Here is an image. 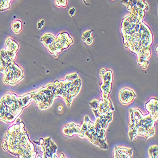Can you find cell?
<instances>
[{
	"label": "cell",
	"instance_id": "obj_10",
	"mask_svg": "<svg viewBox=\"0 0 158 158\" xmlns=\"http://www.w3.org/2000/svg\"><path fill=\"white\" fill-rule=\"evenodd\" d=\"M149 153L151 157H157V146L151 147L149 149Z\"/></svg>",
	"mask_w": 158,
	"mask_h": 158
},
{
	"label": "cell",
	"instance_id": "obj_6",
	"mask_svg": "<svg viewBox=\"0 0 158 158\" xmlns=\"http://www.w3.org/2000/svg\"><path fill=\"white\" fill-rule=\"evenodd\" d=\"M101 77L102 78L104 83H108V84L112 83L113 75H112L111 70L106 71V72L104 73V74L102 76H101Z\"/></svg>",
	"mask_w": 158,
	"mask_h": 158
},
{
	"label": "cell",
	"instance_id": "obj_2",
	"mask_svg": "<svg viewBox=\"0 0 158 158\" xmlns=\"http://www.w3.org/2000/svg\"><path fill=\"white\" fill-rule=\"evenodd\" d=\"M146 110L153 116L154 120H157V99H151L146 104Z\"/></svg>",
	"mask_w": 158,
	"mask_h": 158
},
{
	"label": "cell",
	"instance_id": "obj_7",
	"mask_svg": "<svg viewBox=\"0 0 158 158\" xmlns=\"http://www.w3.org/2000/svg\"><path fill=\"white\" fill-rule=\"evenodd\" d=\"M11 29L15 33L19 34L22 30V22L20 20H15L12 23Z\"/></svg>",
	"mask_w": 158,
	"mask_h": 158
},
{
	"label": "cell",
	"instance_id": "obj_21",
	"mask_svg": "<svg viewBox=\"0 0 158 158\" xmlns=\"http://www.w3.org/2000/svg\"><path fill=\"white\" fill-rule=\"evenodd\" d=\"M156 52L157 53V46L156 47Z\"/></svg>",
	"mask_w": 158,
	"mask_h": 158
},
{
	"label": "cell",
	"instance_id": "obj_12",
	"mask_svg": "<svg viewBox=\"0 0 158 158\" xmlns=\"http://www.w3.org/2000/svg\"><path fill=\"white\" fill-rule=\"evenodd\" d=\"M90 105L92 109H93V110H97L98 109V107H99V101H96V100H94V101H93V102L90 103Z\"/></svg>",
	"mask_w": 158,
	"mask_h": 158
},
{
	"label": "cell",
	"instance_id": "obj_16",
	"mask_svg": "<svg viewBox=\"0 0 158 158\" xmlns=\"http://www.w3.org/2000/svg\"><path fill=\"white\" fill-rule=\"evenodd\" d=\"M85 42H86V43H87V45H90L92 43H93V38L90 36V37H89V38H87V39H86Z\"/></svg>",
	"mask_w": 158,
	"mask_h": 158
},
{
	"label": "cell",
	"instance_id": "obj_4",
	"mask_svg": "<svg viewBox=\"0 0 158 158\" xmlns=\"http://www.w3.org/2000/svg\"><path fill=\"white\" fill-rule=\"evenodd\" d=\"M116 151L119 154L120 157H131L132 155L131 150L125 148H118Z\"/></svg>",
	"mask_w": 158,
	"mask_h": 158
},
{
	"label": "cell",
	"instance_id": "obj_11",
	"mask_svg": "<svg viewBox=\"0 0 158 158\" xmlns=\"http://www.w3.org/2000/svg\"><path fill=\"white\" fill-rule=\"evenodd\" d=\"M55 4L58 6H63L65 7L67 6V0H55Z\"/></svg>",
	"mask_w": 158,
	"mask_h": 158
},
{
	"label": "cell",
	"instance_id": "obj_8",
	"mask_svg": "<svg viewBox=\"0 0 158 158\" xmlns=\"http://www.w3.org/2000/svg\"><path fill=\"white\" fill-rule=\"evenodd\" d=\"M11 0H0V10L4 11L10 8Z\"/></svg>",
	"mask_w": 158,
	"mask_h": 158
},
{
	"label": "cell",
	"instance_id": "obj_3",
	"mask_svg": "<svg viewBox=\"0 0 158 158\" xmlns=\"http://www.w3.org/2000/svg\"><path fill=\"white\" fill-rule=\"evenodd\" d=\"M56 40V37L51 34H47L44 35L42 37L41 41V42L47 47H49L52 44H54L55 43Z\"/></svg>",
	"mask_w": 158,
	"mask_h": 158
},
{
	"label": "cell",
	"instance_id": "obj_5",
	"mask_svg": "<svg viewBox=\"0 0 158 158\" xmlns=\"http://www.w3.org/2000/svg\"><path fill=\"white\" fill-rule=\"evenodd\" d=\"M5 45H6V47L9 48L10 49L14 50L15 52L19 48V44L15 41H14V40H12L11 39H7L6 41V43H5Z\"/></svg>",
	"mask_w": 158,
	"mask_h": 158
},
{
	"label": "cell",
	"instance_id": "obj_1",
	"mask_svg": "<svg viewBox=\"0 0 158 158\" xmlns=\"http://www.w3.org/2000/svg\"><path fill=\"white\" fill-rule=\"evenodd\" d=\"M135 98V94L133 92L128 89H124L120 93V100L122 103L128 104L132 102Z\"/></svg>",
	"mask_w": 158,
	"mask_h": 158
},
{
	"label": "cell",
	"instance_id": "obj_18",
	"mask_svg": "<svg viewBox=\"0 0 158 158\" xmlns=\"http://www.w3.org/2000/svg\"><path fill=\"white\" fill-rule=\"evenodd\" d=\"M130 2V0H122V2L125 6H127L128 5Z\"/></svg>",
	"mask_w": 158,
	"mask_h": 158
},
{
	"label": "cell",
	"instance_id": "obj_15",
	"mask_svg": "<svg viewBox=\"0 0 158 158\" xmlns=\"http://www.w3.org/2000/svg\"><path fill=\"white\" fill-rule=\"evenodd\" d=\"M44 25V20H41L39 22H38L37 23V28L38 29H41L43 28V27Z\"/></svg>",
	"mask_w": 158,
	"mask_h": 158
},
{
	"label": "cell",
	"instance_id": "obj_19",
	"mask_svg": "<svg viewBox=\"0 0 158 158\" xmlns=\"http://www.w3.org/2000/svg\"><path fill=\"white\" fill-rule=\"evenodd\" d=\"M105 72H106V71H105V70H104V69H102V70H101V73H101V75L102 76V75L104 74Z\"/></svg>",
	"mask_w": 158,
	"mask_h": 158
},
{
	"label": "cell",
	"instance_id": "obj_9",
	"mask_svg": "<svg viewBox=\"0 0 158 158\" xmlns=\"http://www.w3.org/2000/svg\"><path fill=\"white\" fill-rule=\"evenodd\" d=\"M135 6H136L138 8L142 9L143 10H146L147 6H148V4L145 2V0H138Z\"/></svg>",
	"mask_w": 158,
	"mask_h": 158
},
{
	"label": "cell",
	"instance_id": "obj_20",
	"mask_svg": "<svg viewBox=\"0 0 158 158\" xmlns=\"http://www.w3.org/2000/svg\"><path fill=\"white\" fill-rule=\"evenodd\" d=\"M44 140H43V139H40V143H44V142H43Z\"/></svg>",
	"mask_w": 158,
	"mask_h": 158
},
{
	"label": "cell",
	"instance_id": "obj_14",
	"mask_svg": "<svg viewBox=\"0 0 158 158\" xmlns=\"http://www.w3.org/2000/svg\"><path fill=\"white\" fill-rule=\"evenodd\" d=\"M77 78H78V76H77V74L76 73L69 75L67 78V79H68V80L70 81H74Z\"/></svg>",
	"mask_w": 158,
	"mask_h": 158
},
{
	"label": "cell",
	"instance_id": "obj_13",
	"mask_svg": "<svg viewBox=\"0 0 158 158\" xmlns=\"http://www.w3.org/2000/svg\"><path fill=\"white\" fill-rule=\"evenodd\" d=\"M92 32H93V31H87V32H84L83 34H82V39L84 41H85L86 39L89 37H90L91 36V34Z\"/></svg>",
	"mask_w": 158,
	"mask_h": 158
},
{
	"label": "cell",
	"instance_id": "obj_17",
	"mask_svg": "<svg viewBox=\"0 0 158 158\" xmlns=\"http://www.w3.org/2000/svg\"><path fill=\"white\" fill-rule=\"evenodd\" d=\"M75 11H76V10H75V8L73 7V8H70V11H69V14H70V15L72 16V17H73V16L75 15Z\"/></svg>",
	"mask_w": 158,
	"mask_h": 158
},
{
	"label": "cell",
	"instance_id": "obj_22",
	"mask_svg": "<svg viewBox=\"0 0 158 158\" xmlns=\"http://www.w3.org/2000/svg\"><path fill=\"white\" fill-rule=\"evenodd\" d=\"M84 1H85V0H84Z\"/></svg>",
	"mask_w": 158,
	"mask_h": 158
}]
</instances>
